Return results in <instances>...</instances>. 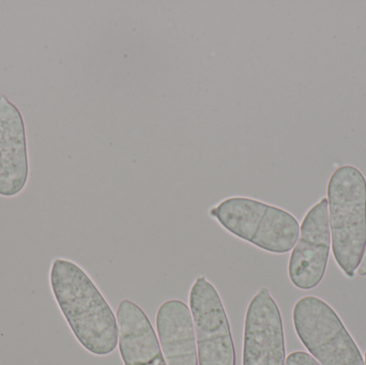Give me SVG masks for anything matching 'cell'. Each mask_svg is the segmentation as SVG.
Masks as SVG:
<instances>
[{"label": "cell", "instance_id": "52a82bcc", "mask_svg": "<svg viewBox=\"0 0 366 365\" xmlns=\"http://www.w3.org/2000/svg\"><path fill=\"white\" fill-rule=\"evenodd\" d=\"M281 311L267 287L252 298L245 314L242 365H285Z\"/></svg>", "mask_w": 366, "mask_h": 365}, {"label": "cell", "instance_id": "5b68a950", "mask_svg": "<svg viewBox=\"0 0 366 365\" xmlns=\"http://www.w3.org/2000/svg\"><path fill=\"white\" fill-rule=\"evenodd\" d=\"M199 365H236V349L221 296L206 276L194 281L189 295Z\"/></svg>", "mask_w": 366, "mask_h": 365}, {"label": "cell", "instance_id": "ba28073f", "mask_svg": "<svg viewBox=\"0 0 366 365\" xmlns=\"http://www.w3.org/2000/svg\"><path fill=\"white\" fill-rule=\"evenodd\" d=\"M29 176L23 116L6 96H0V195L13 197L25 188Z\"/></svg>", "mask_w": 366, "mask_h": 365}, {"label": "cell", "instance_id": "9c48e42d", "mask_svg": "<svg viewBox=\"0 0 366 365\" xmlns=\"http://www.w3.org/2000/svg\"><path fill=\"white\" fill-rule=\"evenodd\" d=\"M116 319L118 346L124 365H167L154 328L141 306L122 300Z\"/></svg>", "mask_w": 366, "mask_h": 365}, {"label": "cell", "instance_id": "8992f818", "mask_svg": "<svg viewBox=\"0 0 366 365\" xmlns=\"http://www.w3.org/2000/svg\"><path fill=\"white\" fill-rule=\"evenodd\" d=\"M330 248L328 199L324 197L305 214L290 254L288 276L295 287L311 291L320 284L326 274Z\"/></svg>", "mask_w": 366, "mask_h": 365}, {"label": "cell", "instance_id": "30bf717a", "mask_svg": "<svg viewBox=\"0 0 366 365\" xmlns=\"http://www.w3.org/2000/svg\"><path fill=\"white\" fill-rule=\"evenodd\" d=\"M156 325L167 365H198L193 319L184 302H163L157 312Z\"/></svg>", "mask_w": 366, "mask_h": 365}, {"label": "cell", "instance_id": "6da1fadb", "mask_svg": "<svg viewBox=\"0 0 366 365\" xmlns=\"http://www.w3.org/2000/svg\"><path fill=\"white\" fill-rule=\"evenodd\" d=\"M49 286L79 344L92 355H111L118 345L117 319L89 274L74 261L57 257Z\"/></svg>", "mask_w": 366, "mask_h": 365}, {"label": "cell", "instance_id": "8fae6325", "mask_svg": "<svg viewBox=\"0 0 366 365\" xmlns=\"http://www.w3.org/2000/svg\"><path fill=\"white\" fill-rule=\"evenodd\" d=\"M285 365H320L312 357L310 354L305 351H294L286 358Z\"/></svg>", "mask_w": 366, "mask_h": 365}, {"label": "cell", "instance_id": "277c9868", "mask_svg": "<svg viewBox=\"0 0 366 365\" xmlns=\"http://www.w3.org/2000/svg\"><path fill=\"white\" fill-rule=\"evenodd\" d=\"M292 321L299 340L320 365H365L337 313L320 298L299 299L292 310Z\"/></svg>", "mask_w": 366, "mask_h": 365}, {"label": "cell", "instance_id": "3957f363", "mask_svg": "<svg viewBox=\"0 0 366 365\" xmlns=\"http://www.w3.org/2000/svg\"><path fill=\"white\" fill-rule=\"evenodd\" d=\"M209 214L234 237L273 254L290 252L300 236V225L292 214L249 197H228Z\"/></svg>", "mask_w": 366, "mask_h": 365}, {"label": "cell", "instance_id": "7c38bea8", "mask_svg": "<svg viewBox=\"0 0 366 365\" xmlns=\"http://www.w3.org/2000/svg\"><path fill=\"white\" fill-rule=\"evenodd\" d=\"M358 274L359 276H366V249L365 256H363L362 261H361L360 267L358 268Z\"/></svg>", "mask_w": 366, "mask_h": 365}, {"label": "cell", "instance_id": "7a4b0ae2", "mask_svg": "<svg viewBox=\"0 0 366 365\" xmlns=\"http://www.w3.org/2000/svg\"><path fill=\"white\" fill-rule=\"evenodd\" d=\"M333 255L347 278L356 276L366 249V179L352 165L339 167L328 184Z\"/></svg>", "mask_w": 366, "mask_h": 365}, {"label": "cell", "instance_id": "4fadbf2b", "mask_svg": "<svg viewBox=\"0 0 366 365\" xmlns=\"http://www.w3.org/2000/svg\"><path fill=\"white\" fill-rule=\"evenodd\" d=\"M365 365H366V353H365Z\"/></svg>", "mask_w": 366, "mask_h": 365}]
</instances>
